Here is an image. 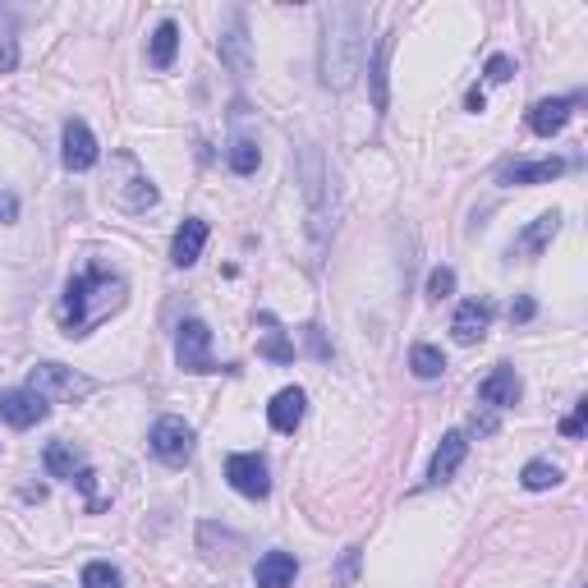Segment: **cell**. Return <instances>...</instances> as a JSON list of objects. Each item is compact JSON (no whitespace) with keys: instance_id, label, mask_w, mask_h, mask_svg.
I'll return each instance as SVG.
<instances>
[{"instance_id":"1","label":"cell","mask_w":588,"mask_h":588,"mask_svg":"<svg viewBox=\"0 0 588 588\" xmlns=\"http://www.w3.org/2000/svg\"><path fill=\"white\" fill-rule=\"evenodd\" d=\"M129 299V281L120 272H106L102 262H88L74 281L65 285V299H60L56 317H60V331L69 340H83L102 327L111 313H120Z\"/></svg>"},{"instance_id":"2","label":"cell","mask_w":588,"mask_h":588,"mask_svg":"<svg viewBox=\"0 0 588 588\" xmlns=\"http://www.w3.org/2000/svg\"><path fill=\"white\" fill-rule=\"evenodd\" d=\"M363 33H368V10L363 5H327L322 10V46H317V79L322 88L345 92L359 74L363 60Z\"/></svg>"},{"instance_id":"3","label":"cell","mask_w":588,"mask_h":588,"mask_svg":"<svg viewBox=\"0 0 588 588\" xmlns=\"http://www.w3.org/2000/svg\"><path fill=\"white\" fill-rule=\"evenodd\" d=\"M106 193H111V203L120 207V212H147V207H157V184L147 180V170L138 166L134 152H115L111 157V184H106Z\"/></svg>"},{"instance_id":"4","label":"cell","mask_w":588,"mask_h":588,"mask_svg":"<svg viewBox=\"0 0 588 588\" xmlns=\"http://www.w3.org/2000/svg\"><path fill=\"white\" fill-rule=\"evenodd\" d=\"M175 363L184 373L203 377V373H221L212 359V331H207L203 317H184L180 331H175Z\"/></svg>"},{"instance_id":"5","label":"cell","mask_w":588,"mask_h":588,"mask_svg":"<svg viewBox=\"0 0 588 588\" xmlns=\"http://www.w3.org/2000/svg\"><path fill=\"white\" fill-rule=\"evenodd\" d=\"M28 391H37L46 405L51 400H83V396H92V377L74 373L65 363H37L33 373H28Z\"/></svg>"},{"instance_id":"6","label":"cell","mask_w":588,"mask_h":588,"mask_svg":"<svg viewBox=\"0 0 588 588\" xmlns=\"http://www.w3.org/2000/svg\"><path fill=\"white\" fill-rule=\"evenodd\" d=\"M226 483L235 487L239 497L249 501H267L272 497V474H267V460L253 451H239L226 460Z\"/></svg>"},{"instance_id":"7","label":"cell","mask_w":588,"mask_h":588,"mask_svg":"<svg viewBox=\"0 0 588 588\" xmlns=\"http://www.w3.org/2000/svg\"><path fill=\"white\" fill-rule=\"evenodd\" d=\"M147 446H152V455H157L161 464H189L193 455V428L184 419H175V414H166V419L152 423V437H147Z\"/></svg>"},{"instance_id":"8","label":"cell","mask_w":588,"mask_h":588,"mask_svg":"<svg viewBox=\"0 0 588 588\" xmlns=\"http://www.w3.org/2000/svg\"><path fill=\"white\" fill-rule=\"evenodd\" d=\"M51 414V405H46L37 391H28V386H14V391H0V419L10 423V428H37V423Z\"/></svg>"},{"instance_id":"9","label":"cell","mask_w":588,"mask_h":588,"mask_svg":"<svg viewBox=\"0 0 588 588\" xmlns=\"http://www.w3.org/2000/svg\"><path fill=\"white\" fill-rule=\"evenodd\" d=\"M97 138H92V129L83 125L79 115L74 120H65V129H60V161H65V170H92L97 166Z\"/></svg>"},{"instance_id":"10","label":"cell","mask_w":588,"mask_h":588,"mask_svg":"<svg viewBox=\"0 0 588 588\" xmlns=\"http://www.w3.org/2000/svg\"><path fill=\"white\" fill-rule=\"evenodd\" d=\"M520 396H524V382H520V373H515L510 363H497V368L478 382V400H483V405H492V409L520 405Z\"/></svg>"},{"instance_id":"11","label":"cell","mask_w":588,"mask_h":588,"mask_svg":"<svg viewBox=\"0 0 588 588\" xmlns=\"http://www.w3.org/2000/svg\"><path fill=\"white\" fill-rule=\"evenodd\" d=\"M487 327H492V304L487 299H464L451 317V331L460 345H478L487 336Z\"/></svg>"},{"instance_id":"12","label":"cell","mask_w":588,"mask_h":588,"mask_svg":"<svg viewBox=\"0 0 588 588\" xmlns=\"http://www.w3.org/2000/svg\"><path fill=\"white\" fill-rule=\"evenodd\" d=\"M575 106H579V97H547V102H538V106L529 111V129H533L538 138L561 134V129L570 125Z\"/></svg>"},{"instance_id":"13","label":"cell","mask_w":588,"mask_h":588,"mask_svg":"<svg viewBox=\"0 0 588 588\" xmlns=\"http://www.w3.org/2000/svg\"><path fill=\"white\" fill-rule=\"evenodd\" d=\"M207 249V221L203 216H189L180 230H175V239H170V262L175 267H193V262L203 258Z\"/></svg>"},{"instance_id":"14","label":"cell","mask_w":588,"mask_h":588,"mask_svg":"<svg viewBox=\"0 0 588 588\" xmlns=\"http://www.w3.org/2000/svg\"><path fill=\"white\" fill-rule=\"evenodd\" d=\"M464 455H469V437H464V432H446L441 446H437V455H432V464H428V483L437 487V483H446V478H455V469L464 464Z\"/></svg>"},{"instance_id":"15","label":"cell","mask_w":588,"mask_h":588,"mask_svg":"<svg viewBox=\"0 0 588 588\" xmlns=\"http://www.w3.org/2000/svg\"><path fill=\"white\" fill-rule=\"evenodd\" d=\"M304 409H308L304 391H299V386H285V391L272 396V405H267V419H272L276 432H294L299 423H304Z\"/></svg>"},{"instance_id":"16","label":"cell","mask_w":588,"mask_h":588,"mask_svg":"<svg viewBox=\"0 0 588 588\" xmlns=\"http://www.w3.org/2000/svg\"><path fill=\"white\" fill-rule=\"evenodd\" d=\"M221 60H226L235 74H249L253 56H249V28H244V14H230V28L221 33Z\"/></svg>"},{"instance_id":"17","label":"cell","mask_w":588,"mask_h":588,"mask_svg":"<svg viewBox=\"0 0 588 588\" xmlns=\"http://www.w3.org/2000/svg\"><path fill=\"white\" fill-rule=\"evenodd\" d=\"M566 175V161L547 157V161H515V166L501 170V184H552Z\"/></svg>"},{"instance_id":"18","label":"cell","mask_w":588,"mask_h":588,"mask_svg":"<svg viewBox=\"0 0 588 588\" xmlns=\"http://www.w3.org/2000/svg\"><path fill=\"white\" fill-rule=\"evenodd\" d=\"M294 575H299V561H294L290 552H267L258 561V570H253L258 588H290Z\"/></svg>"},{"instance_id":"19","label":"cell","mask_w":588,"mask_h":588,"mask_svg":"<svg viewBox=\"0 0 588 588\" xmlns=\"http://www.w3.org/2000/svg\"><path fill=\"white\" fill-rule=\"evenodd\" d=\"M391 51H396V33L377 37L373 69H368V83H373V106H377V111H386V106H391V92H386V60H391Z\"/></svg>"},{"instance_id":"20","label":"cell","mask_w":588,"mask_h":588,"mask_svg":"<svg viewBox=\"0 0 588 588\" xmlns=\"http://www.w3.org/2000/svg\"><path fill=\"white\" fill-rule=\"evenodd\" d=\"M42 464H46V474H51V478H69V483H74V474L83 469V455L74 451L69 441H46Z\"/></svg>"},{"instance_id":"21","label":"cell","mask_w":588,"mask_h":588,"mask_svg":"<svg viewBox=\"0 0 588 588\" xmlns=\"http://www.w3.org/2000/svg\"><path fill=\"white\" fill-rule=\"evenodd\" d=\"M175 51H180V28L175 23H157V33H152V42H147V60H152V69H170L175 65Z\"/></svg>"},{"instance_id":"22","label":"cell","mask_w":588,"mask_h":588,"mask_svg":"<svg viewBox=\"0 0 588 588\" xmlns=\"http://www.w3.org/2000/svg\"><path fill=\"white\" fill-rule=\"evenodd\" d=\"M556 230H561V212H543V216H538V221H533V226L520 235V253L538 258V253H543L547 244L556 239Z\"/></svg>"},{"instance_id":"23","label":"cell","mask_w":588,"mask_h":588,"mask_svg":"<svg viewBox=\"0 0 588 588\" xmlns=\"http://www.w3.org/2000/svg\"><path fill=\"white\" fill-rule=\"evenodd\" d=\"M409 368H414V377H423V382H437V377L446 373V354H441L437 345H414V350H409Z\"/></svg>"},{"instance_id":"24","label":"cell","mask_w":588,"mask_h":588,"mask_svg":"<svg viewBox=\"0 0 588 588\" xmlns=\"http://www.w3.org/2000/svg\"><path fill=\"white\" fill-rule=\"evenodd\" d=\"M226 161H230V170L235 175H253L258 170V161H262V152H258V138H230V147H226Z\"/></svg>"},{"instance_id":"25","label":"cell","mask_w":588,"mask_h":588,"mask_svg":"<svg viewBox=\"0 0 588 588\" xmlns=\"http://www.w3.org/2000/svg\"><path fill=\"white\" fill-rule=\"evenodd\" d=\"M520 483L529 487V492H547V487L561 483V469H556L552 460H529L524 464V474H520Z\"/></svg>"},{"instance_id":"26","label":"cell","mask_w":588,"mask_h":588,"mask_svg":"<svg viewBox=\"0 0 588 588\" xmlns=\"http://www.w3.org/2000/svg\"><path fill=\"white\" fill-rule=\"evenodd\" d=\"M83 588H120V570L111 561H92L83 566Z\"/></svg>"},{"instance_id":"27","label":"cell","mask_w":588,"mask_h":588,"mask_svg":"<svg viewBox=\"0 0 588 588\" xmlns=\"http://www.w3.org/2000/svg\"><path fill=\"white\" fill-rule=\"evenodd\" d=\"M451 294H455V272L451 267H437V272L428 276V299L441 304V299H451Z\"/></svg>"},{"instance_id":"28","label":"cell","mask_w":588,"mask_h":588,"mask_svg":"<svg viewBox=\"0 0 588 588\" xmlns=\"http://www.w3.org/2000/svg\"><path fill=\"white\" fill-rule=\"evenodd\" d=\"M258 350H262V354H267V359H276V363H290V359H294V345H290V340H285V336H281V331H272V336L262 340Z\"/></svg>"},{"instance_id":"29","label":"cell","mask_w":588,"mask_h":588,"mask_svg":"<svg viewBox=\"0 0 588 588\" xmlns=\"http://www.w3.org/2000/svg\"><path fill=\"white\" fill-rule=\"evenodd\" d=\"M483 79L487 83H510V79H515V60H510V56H492V60H487V69H483Z\"/></svg>"},{"instance_id":"30","label":"cell","mask_w":588,"mask_h":588,"mask_svg":"<svg viewBox=\"0 0 588 588\" xmlns=\"http://www.w3.org/2000/svg\"><path fill=\"white\" fill-rule=\"evenodd\" d=\"M584 419H588V400H579L575 414L561 423V437H584Z\"/></svg>"},{"instance_id":"31","label":"cell","mask_w":588,"mask_h":588,"mask_svg":"<svg viewBox=\"0 0 588 588\" xmlns=\"http://www.w3.org/2000/svg\"><path fill=\"white\" fill-rule=\"evenodd\" d=\"M14 65H19V42L0 37V74H14Z\"/></svg>"},{"instance_id":"32","label":"cell","mask_w":588,"mask_h":588,"mask_svg":"<svg viewBox=\"0 0 588 588\" xmlns=\"http://www.w3.org/2000/svg\"><path fill=\"white\" fill-rule=\"evenodd\" d=\"M533 313H538V304H533L529 294H524V299H515V304H510V322H529Z\"/></svg>"},{"instance_id":"33","label":"cell","mask_w":588,"mask_h":588,"mask_svg":"<svg viewBox=\"0 0 588 588\" xmlns=\"http://www.w3.org/2000/svg\"><path fill=\"white\" fill-rule=\"evenodd\" d=\"M0 221H19V198L10 189H0Z\"/></svg>"},{"instance_id":"34","label":"cell","mask_w":588,"mask_h":588,"mask_svg":"<svg viewBox=\"0 0 588 588\" xmlns=\"http://www.w3.org/2000/svg\"><path fill=\"white\" fill-rule=\"evenodd\" d=\"M464 106H469V111H483V106H487V97H483V88H469V97H464Z\"/></svg>"},{"instance_id":"35","label":"cell","mask_w":588,"mask_h":588,"mask_svg":"<svg viewBox=\"0 0 588 588\" xmlns=\"http://www.w3.org/2000/svg\"><path fill=\"white\" fill-rule=\"evenodd\" d=\"M354 566H359V547H350V552H345V566H340V579H350V575H354Z\"/></svg>"},{"instance_id":"36","label":"cell","mask_w":588,"mask_h":588,"mask_svg":"<svg viewBox=\"0 0 588 588\" xmlns=\"http://www.w3.org/2000/svg\"><path fill=\"white\" fill-rule=\"evenodd\" d=\"M308 345H313V354H322V359H327V345H322V331H317V327H308Z\"/></svg>"}]
</instances>
